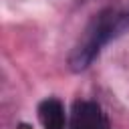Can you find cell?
Listing matches in <instances>:
<instances>
[{
	"instance_id": "cell-2",
	"label": "cell",
	"mask_w": 129,
	"mask_h": 129,
	"mask_svg": "<svg viewBox=\"0 0 129 129\" xmlns=\"http://www.w3.org/2000/svg\"><path fill=\"white\" fill-rule=\"evenodd\" d=\"M67 129H111V125L99 103L77 101L71 107Z\"/></svg>"
},
{
	"instance_id": "cell-1",
	"label": "cell",
	"mask_w": 129,
	"mask_h": 129,
	"mask_svg": "<svg viewBox=\"0 0 129 129\" xmlns=\"http://www.w3.org/2000/svg\"><path fill=\"white\" fill-rule=\"evenodd\" d=\"M129 30V4L125 6H109L95 14V18L89 22L85 28L83 36L75 44L71 56H69V67L79 73L85 71L103 50L105 44L111 40L119 38L123 32Z\"/></svg>"
},
{
	"instance_id": "cell-3",
	"label": "cell",
	"mask_w": 129,
	"mask_h": 129,
	"mask_svg": "<svg viewBox=\"0 0 129 129\" xmlns=\"http://www.w3.org/2000/svg\"><path fill=\"white\" fill-rule=\"evenodd\" d=\"M36 113H38V121H40L42 129H67L69 115L64 111V105L58 99L48 97V99L40 101Z\"/></svg>"
}]
</instances>
